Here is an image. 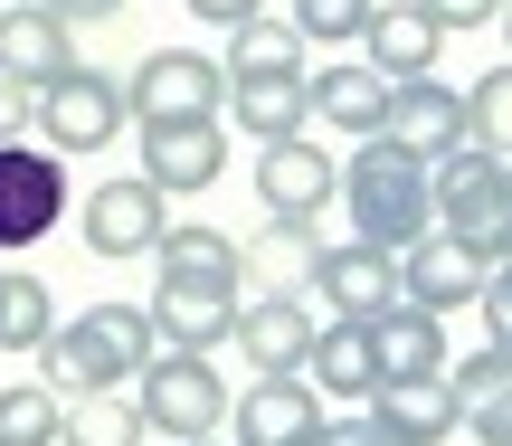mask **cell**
<instances>
[{
  "label": "cell",
  "instance_id": "1",
  "mask_svg": "<svg viewBox=\"0 0 512 446\" xmlns=\"http://www.w3.org/2000/svg\"><path fill=\"white\" fill-rule=\"evenodd\" d=\"M332 200H342L351 228H361L370 247H389V257H399L408 238L437 228V200H427V152L389 143V133H361V152L332 171Z\"/></svg>",
  "mask_w": 512,
  "mask_h": 446
},
{
  "label": "cell",
  "instance_id": "2",
  "mask_svg": "<svg viewBox=\"0 0 512 446\" xmlns=\"http://www.w3.org/2000/svg\"><path fill=\"white\" fill-rule=\"evenodd\" d=\"M427 200H437V228L484 266V276L512 257V152H494V143L465 133L456 152L427 162Z\"/></svg>",
  "mask_w": 512,
  "mask_h": 446
},
{
  "label": "cell",
  "instance_id": "3",
  "mask_svg": "<svg viewBox=\"0 0 512 446\" xmlns=\"http://www.w3.org/2000/svg\"><path fill=\"white\" fill-rule=\"evenodd\" d=\"M38 361H48V390H133V371L152 361V323L143 304H86V314H67L48 342H38Z\"/></svg>",
  "mask_w": 512,
  "mask_h": 446
},
{
  "label": "cell",
  "instance_id": "4",
  "mask_svg": "<svg viewBox=\"0 0 512 446\" xmlns=\"http://www.w3.org/2000/svg\"><path fill=\"white\" fill-rule=\"evenodd\" d=\"M133 409H143V437H219L228 428V380H219V352H162L133 371Z\"/></svg>",
  "mask_w": 512,
  "mask_h": 446
},
{
  "label": "cell",
  "instance_id": "5",
  "mask_svg": "<svg viewBox=\"0 0 512 446\" xmlns=\"http://www.w3.org/2000/svg\"><path fill=\"white\" fill-rule=\"evenodd\" d=\"M29 124H38V143H48L57 162H86V152H105L133 114H124V86H114L105 67L67 57L48 86H29Z\"/></svg>",
  "mask_w": 512,
  "mask_h": 446
},
{
  "label": "cell",
  "instance_id": "6",
  "mask_svg": "<svg viewBox=\"0 0 512 446\" xmlns=\"http://www.w3.org/2000/svg\"><path fill=\"white\" fill-rule=\"evenodd\" d=\"M57 219H67V162L48 143H29V133H10L0 143V257L38 247Z\"/></svg>",
  "mask_w": 512,
  "mask_h": 446
},
{
  "label": "cell",
  "instance_id": "7",
  "mask_svg": "<svg viewBox=\"0 0 512 446\" xmlns=\"http://www.w3.org/2000/svg\"><path fill=\"white\" fill-rule=\"evenodd\" d=\"M219 105H228V76H219V57H200V48H152L143 67H133V86H124L133 124H190V114H219Z\"/></svg>",
  "mask_w": 512,
  "mask_h": 446
},
{
  "label": "cell",
  "instance_id": "8",
  "mask_svg": "<svg viewBox=\"0 0 512 446\" xmlns=\"http://www.w3.org/2000/svg\"><path fill=\"white\" fill-rule=\"evenodd\" d=\"M238 446H313L323 437V390L304 371H256V390H228V428Z\"/></svg>",
  "mask_w": 512,
  "mask_h": 446
},
{
  "label": "cell",
  "instance_id": "9",
  "mask_svg": "<svg viewBox=\"0 0 512 446\" xmlns=\"http://www.w3.org/2000/svg\"><path fill=\"white\" fill-rule=\"evenodd\" d=\"M171 228L162 190L133 171V181H95L86 209H76V238H86V257H152V238Z\"/></svg>",
  "mask_w": 512,
  "mask_h": 446
},
{
  "label": "cell",
  "instance_id": "10",
  "mask_svg": "<svg viewBox=\"0 0 512 446\" xmlns=\"http://www.w3.org/2000/svg\"><path fill=\"white\" fill-rule=\"evenodd\" d=\"M313 295H323V314H389L399 304V266H389V247H370V238H332V247H313Z\"/></svg>",
  "mask_w": 512,
  "mask_h": 446
},
{
  "label": "cell",
  "instance_id": "11",
  "mask_svg": "<svg viewBox=\"0 0 512 446\" xmlns=\"http://www.w3.org/2000/svg\"><path fill=\"white\" fill-rule=\"evenodd\" d=\"M228 171V124L219 114H190V124H143V181L162 190H209Z\"/></svg>",
  "mask_w": 512,
  "mask_h": 446
},
{
  "label": "cell",
  "instance_id": "12",
  "mask_svg": "<svg viewBox=\"0 0 512 446\" xmlns=\"http://www.w3.org/2000/svg\"><path fill=\"white\" fill-rule=\"evenodd\" d=\"M143 323H152V342H162V352H228L238 295H219V285H181V276H152Z\"/></svg>",
  "mask_w": 512,
  "mask_h": 446
},
{
  "label": "cell",
  "instance_id": "13",
  "mask_svg": "<svg viewBox=\"0 0 512 446\" xmlns=\"http://www.w3.org/2000/svg\"><path fill=\"white\" fill-rule=\"evenodd\" d=\"M332 171L342 162H323V143H304V133H275L266 143V162H256V200H266V219H323L332 209Z\"/></svg>",
  "mask_w": 512,
  "mask_h": 446
},
{
  "label": "cell",
  "instance_id": "14",
  "mask_svg": "<svg viewBox=\"0 0 512 446\" xmlns=\"http://www.w3.org/2000/svg\"><path fill=\"white\" fill-rule=\"evenodd\" d=\"M228 342L247 352V371H304V352H313V304L294 295V285L247 295L238 323H228Z\"/></svg>",
  "mask_w": 512,
  "mask_h": 446
},
{
  "label": "cell",
  "instance_id": "15",
  "mask_svg": "<svg viewBox=\"0 0 512 446\" xmlns=\"http://www.w3.org/2000/svg\"><path fill=\"white\" fill-rule=\"evenodd\" d=\"M380 133L437 162V152L465 143V95L437 86V67H427V76H389V114H380Z\"/></svg>",
  "mask_w": 512,
  "mask_h": 446
},
{
  "label": "cell",
  "instance_id": "16",
  "mask_svg": "<svg viewBox=\"0 0 512 446\" xmlns=\"http://www.w3.org/2000/svg\"><path fill=\"white\" fill-rule=\"evenodd\" d=\"M370 428H380L389 446H446L465 418H456L446 371H427V380H380V390H370Z\"/></svg>",
  "mask_w": 512,
  "mask_h": 446
},
{
  "label": "cell",
  "instance_id": "17",
  "mask_svg": "<svg viewBox=\"0 0 512 446\" xmlns=\"http://www.w3.org/2000/svg\"><path fill=\"white\" fill-rule=\"evenodd\" d=\"M389 266H399V295L427 304V314H465V304H475V285H484V266L465 257L456 238H437V228H427V238H408Z\"/></svg>",
  "mask_w": 512,
  "mask_h": 446
},
{
  "label": "cell",
  "instance_id": "18",
  "mask_svg": "<svg viewBox=\"0 0 512 446\" xmlns=\"http://www.w3.org/2000/svg\"><path fill=\"white\" fill-rule=\"evenodd\" d=\"M304 380H313L323 399H370V390H380V361H370V323H361V314H313Z\"/></svg>",
  "mask_w": 512,
  "mask_h": 446
},
{
  "label": "cell",
  "instance_id": "19",
  "mask_svg": "<svg viewBox=\"0 0 512 446\" xmlns=\"http://www.w3.org/2000/svg\"><path fill=\"white\" fill-rule=\"evenodd\" d=\"M370 361H380V380H427L446 371V314H427V304H389V314H370Z\"/></svg>",
  "mask_w": 512,
  "mask_h": 446
},
{
  "label": "cell",
  "instance_id": "20",
  "mask_svg": "<svg viewBox=\"0 0 512 446\" xmlns=\"http://www.w3.org/2000/svg\"><path fill=\"white\" fill-rule=\"evenodd\" d=\"M304 95H313V114H323L332 133H380V114H389V76L370 67V57H332L323 76H304Z\"/></svg>",
  "mask_w": 512,
  "mask_h": 446
},
{
  "label": "cell",
  "instance_id": "21",
  "mask_svg": "<svg viewBox=\"0 0 512 446\" xmlns=\"http://www.w3.org/2000/svg\"><path fill=\"white\" fill-rule=\"evenodd\" d=\"M361 48H370V67L380 76H427L437 67V48H446V29L418 10V0H370V19H361Z\"/></svg>",
  "mask_w": 512,
  "mask_h": 446
},
{
  "label": "cell",
  "instance_id": "22",
  "mask_svg": "<svg viewBox=\"0 0 512 446\" xmlns=\"http://www.w3.org/2000/svg\"><path fill=\"white\" fill-rule=\"evenodd\" d=\"M76 57V29L57 10H0V76H10V86H48L57 67H67Z\"/></svg>",
  "mask_w": 512,
  "mask_h": 446
},
{
  "label": "cell",
  "instance_id": "23",
  "mask_svg": "<svg viewBox=\"0 0 512 446\" xmlns=\"http://www.w3.org/2000/svg\"><path fill=\"white\" fill-rule=\"evenodd\" d=\"M152 266L181 276V285H219V295L247 285V247L228 238V228H162V238H152Z\"/></svg>",
  "mask_w": 512,
  "mask_h": 446
},
{
  "label": "cell",
  "instance_id": "24",
  "mask_svg": "<svg viewBox=\"0 0 512 446\" xmlns=\"http://www.w3.org/2000/svg\"><path fill=\"white\" fill-rule=\"evenodd\" d=\"M304 114H313L304 76H228L219 124H238L247 143H275V133H304Z\"/></svg>",
  "mask_w": 512,
  "mask_h": 446
},
{
  "label": "cell",
  "instance_id": "25",
  "mask_svg": "<svg viewBox=\"0 0 512 446\" xmlns=\"http://www.w3.org/2000/svg\"><path fill=\"white\" fill-rule=\"evenodd\" d=\"M219 76H304V38H294V19H275V10L228 19V57H219Z\"/></svg>",
  "mask_w": 512,
  "mask_h": 446
},
{
  "label": "cell",
  "instance_id": "26",
  "mask_svg": "<svg viewBox=\"0 0 512 446\" xmlns=\"http://www.w3.org/2000/svg\"><path fill=\"white\" fill-rule=\"evenodd\" d=\"M57 446H143L133 390H67L57 399Z\"/></svg>",
  "mask_w": 512,
  "mask_h": 446
},
{
  "label": "cell",
  "instance_id": "27",
  "mask_svg": "<svg viewBox=\"0 0 512 446\" xmlns=\"http://www.w3.org/2000/svg\"><path fill=\"white\" fill-rule=\"evenodd\" d=\"M57 333V295L19 266V276H0V352H38V342Z\"/></svg>",
  "mask_w": 512,
  "mask_h": 446
},
{
  "label": "cell",
  "instance_id": "28",
  "mask_svg": "<svg viewBox=\"0 0 512 446\" xmlns=\"http://www.w3.org/2000/svg\"><path fill=\"white\" fill-rule=\"evenodd\" d=\"M0 446H57V390L48 380H10L0 390Z\"/></svg>",
  "mask_w": 512,
  "mask_h": 446
},
{
  "label": "cell",
  "instance_id": "29",
  "mask_svg": "<svg viewBox=\"0 0 512 446\" xmlns=\"http://www.w3.org/2000/svg\"><path fill=\"white\" fill-rule=\"evenodd\" d=\"M361 19H370V0H294V38H323V48H342V38H361Z\"/></svg>",
  "mask_w": 512,
  "mask_h": 446
},
{
  "label": "cell",
  "instance_id": "30",
  "mask_svg": "<svg viewBox=\"0 0 512 446\" xmlns=\"http://www.w3.org/2000/svg\"><path fill=\"white\" fill-rule=\"evenodd\" d=\"M503 124H512V67H484L475 95H465V133H484V143L503 152Z\"/></svg>",
  "mask_w": 512,
  "mask_h": 446
},
{
  "label": "cell",
  "instance_id": "31",
  "mask_svg": "<svg viewBox=\"0 0 512 446\" xmlns=\"http://www.w3.org/2000/svg\"><path fill=\"white\" fill-rule=\"evenodd\" d=\"M418 10H427V19H437V29H446V38H456V29H494V19L512 10V0H418Z\"/></svg>",
  "mask_w": 512,
  "mask_h": 446
},
{
  "label": "cell",
  "instance_id": "32",
  "mask_svg": "<svg viewBox=\"0 0 512 446\" xmlns=\"http://www.w3.org/2000/svg\"><path fill=\"white\" fill-rule=\"evenodd\" d=\"M465 418H475V437H484V446H512V390H494V399H465Z\"/></svg>",
  "mask_w": 512,
  "mask_h": 446
},
{
  "label": "cell",
  "instance_id": "33",
  "mask_svg": "<svg viewBox=\"0 0 512 446\" xmlns=\"http://www.w3.org/2000/svg\"><path fill=\"white\" fill-rule=\"evenodd\" d=\"M10 133H29V86L0 76V143H10Z\"/></svg>",
  "mask_w": 512,
  "mask_h": 446
},
{
  "label": "cell",
  "instance_id": "34",
  "mask_svg": "<svg viewBox=\"0 0 512 446\" xmlns=\"http://www.w3.org/2000/svg\"><path fill=\"white\" fill-rule=\"evenodd\" d=\"M190 19H209V29H228V19H247V10H266V0H181Z\"/></svg>",
  "mask_w": 512,
  "mask_h": 446
},
{
  "label": "cell",
  "instance_id": "35",
  "mask_svg": "<svg viewBox=\"0 0 512 446\" xmlns=\"http://www.w3.org/2000/svg\"><path fill=\"white\" fill-rule=\"evenodd\" d=\"M38 10H57L76 29V19H124V0H38Z\"/></svg>",
  "mask_w": 512,
  "mask_h": 446
},
{
  "label": "cell",
  "instance_id": "36",
  "mask_svg": "<svg viewBox=\"0 0 512 446\" xmlns=\"http://www.w3.org/2000/svg\"><path fill=\"white\" fill-rule=\"evenodd\" d=\"M313 446H389V437L370 428V418H351V428H332V418H323V437H313Z\"/></svg>",
  "mask_w": 512,
  "mask_h": 446
},
{
  "label": "cell",
  "instance_id": "37",
  "mask_svg": "<svg viewBox=\"0 0 512 446\" xmlns=\"http://www.w3.org/2000/svg\"><path fill=\"white\" fill-rule=\"evenodd\" d=\"M181 446H228V437H181Z\"/></svg>",
  "mask_w": 512,
  "mask_h": 446
}]
</instances>
